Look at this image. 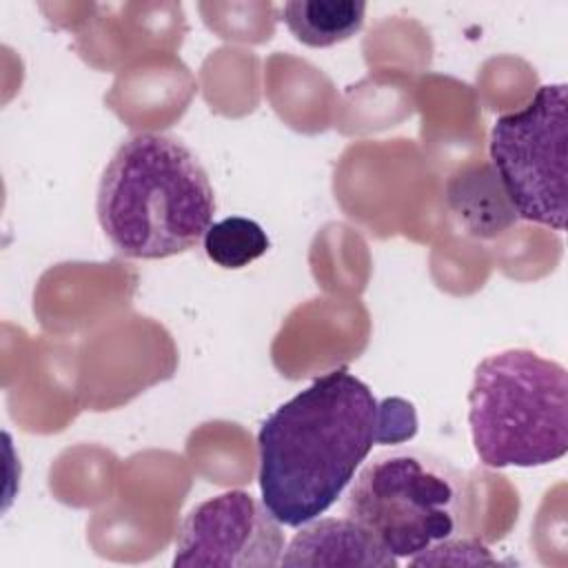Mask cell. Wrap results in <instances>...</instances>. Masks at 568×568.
I'll list each match as a JSON object with an SVG mask.
<instances>
[{"mask_svg": "<svg viewBox=\"0 0 568 568\" xmlns=\"http://www.w3.org/2000/svg\"><path fill=\"white\" fill-rule=\"evenodd\" d=\"M288 31L306 47L324 49L355 36L366 18L362 0H291L282 9Z\"/></svg>", "mask_w": 568, "mask_h": 568, "instance_id": "8", "label": "cell"}, {"mask_svg": "<svg viewBox=\"0 0 568 568\" xmlns=\"http://www.w3.org/2000/svg\"><path fill=\"white\" fill-rule=\"evenodd\" d=\"M568 87L541 84L490 129V162L515 215L555 231L568 215Z\"/></svg>", "mask_w": 568, "mask_h": 568, "instance_id": "5", "label": "cell"}, {"mask_svg": "<svg viewBox=\"0 0 568 568\" xmlns=\"http://www.w3.org/2000/svg\"><path fill=\"white\" fill-rule=\"evenodd\" d=\"M95 213L118 253L164 260L204 240L215 195L204 166L180 140L135 133L104 166Z\"/></svg>", "mask_w": 568, "mask_h": 568, "instance_id": "2", "label": "cell"}, {"mask_svg": "<svg viewBox=\"0 0 568 568\" xmlns=\"http://www.w3.org/2000/svg\"><path fill=\"white\" fill-rule=\"evenodd\" d=\"M382 437V408L368 384L328 371L277 406L257 433L262 504L282 526L324 515Z\"/></svg>", "mask_w": 568, "mask_h": 568, "instance_id": "1", "label": "cell"}, {"mask_svg": "<svg viewBox=\"0 0 568 568\" xmlns=\"http://www.w3.org/2000/svg\"><path fill=\"white\" fill-rule=\"evenodd\" d=\"M410 566H426V564H499L484 544L468 537H450L430 546L428 550L408 559Z\"/></svg>", "mask_w": 568, "mask_h": 568, "instance_id": "10", "label": "cell"}, {"mask_svg": "<svg viewBox=\"0 0 568 568\" xmlns=\"http://www.w3.org/2000/svg\"><path fill=\"white\" fill-rule=\"evenodd\" d=\"M473 448L488 468H532L568 450V373L530 348L484 357L468 390Z\"/></svg>", "mask_w": 568, "mask_h": 568, "instance_id": "3", "label": "cell"}, {"mask_svg": "<svg viewBox=\"0 0 568 568\" xmlns=\"http://www.w3.org/2000/svg\"><path fill=\"white\" fill-rule=\"evenodd\" d=\"M204 253L222 268H244L268 251L266 231L248 217L231 215L213 222L204 235Z\"/></svg>", "mask_w": 568, "mask_h": 568, "instance_id": "9", "label": "cell"}, {"mask_svg": "<svg viewBox=\"0 0 568 568\" xmlns=\"http://www.w3.org/2000/svg\"><path fill=\"white\" fill-rule=\"evenodd\" d=\"M282 566H397L357 521L328 517L304 526L284 548Z\"/></svg>", "mask_w": 568, "mask_h": 568, "instance_id": "7", "label": "cell"}, {"mask_svg": "<svg viewBox=\"0 0 568 568\" xmlns=\"http://www.w3.org/2000/svg\"><path fill=\"white\" fill-rule=\"evenodd\" d=\"M466 501L464 475L448 462L417 448H393L359 468L346 517L399 561L457 537Z\"/></svg>", "mask_w": 568, "mask_h": 568, "instance_id": "4", "label": "cell"}, {"mask_svg": "<svg viewBox=\"0 0 568 568\" xmlns=\"http://www.w3.org/2000/svg\"><path fill=\"white\" fill-rule=\"evenodd\" d=\"M284 552L282 524L246 490L220 493L184 517L173 566H277Z\"/></svg>", "mask_w": 568, "mask_h": 568, "instance_id": "6", "label": "cell"}]
</instances>
